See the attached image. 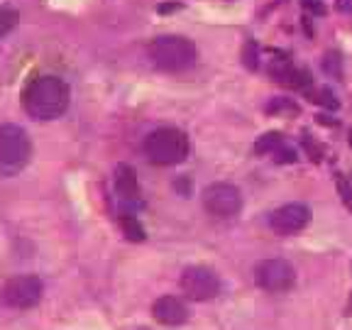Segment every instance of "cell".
I'll return each instance as SVG.
<instances>
[{
	"label": "cell",
	"instance_id": "1",
	"mask_svg": "<svg viewBox=\"0 0 352 330\" xmlns=\"http://www.w3.org/2000/svg\"><path fill=\"white\" fill-rule=\"evenodd\" d=\"M69 100H72V91H69L66 81L59 76H52V74L32 78L22 94L25 113L34 120H56L66 113Z\"/></svg>",
	"mask_w": 352,
	"mask_h": 330
},
{
	"label": "cell",
	"instance_id": "4",
	"mask_svg": "<svg viewBox=\"0 0 352 330\" xmlns=\"http://www.w3.org/2000/svg\"><path fill=\"white\" fill-rule=\"evenodd\" d=\"M32 142L17 125H0V176H15L28 166Z\"/></svg>",
	"mask_w": 352,
	"mask_h": 330
},
{
	"label": "cell",
	"instance_id": "5",
	"mask_svg": "<svg viewBox=\"0 0 352 330\" xmlns=\"http://www.w3.org/2000/svg\"><path fill=\"white\" fill-rule=\"evenodd\" d=\"M44 296V284L34 274H20L12 276L3 289V301L15 311H28L34 308Z\"/></svg>",
	"mask_w": 352,
	"mask_h": 330
},
{
	"label": "cell",
	"instance_id": "10",
	"mask_svg": "<svg viewBox=\"0 0 352 330\" xmlns=\"http://www.w3.org/2000/svg\"><path fill=\"white\" fill-rule=\"evenodd\" d=\"M152 316L162 325H182L188 318V308L182 298L176 296H162L152 303Z\"/></svg>",
	"mask_w": 352,
	"mask_h": 330
},
{
	"label": "cell",
	"instance_id": "6",
	"mask_svg": "<svg viewBox=\"0 0 352 330\" xmlns=\"http://www.w3.org/2000/svg\"><path fill=\"white\" fill-rule=\"evenodd\" d=\"M254 279L262 286L264 292L270 294H284L289 289H294L296 284V272L286 259H262V262L254 267Z\"/></svg>",
	"mask_w": 352,
	"mask_h": 330
},
{
	"label": "cell",
	"instance_id": "2",
	"mask_svg": "<svg viewBox=\"0 0 352 330\" xmlns=\"http://www.w3.org/2000/svg\"><path fill=\"white\" fill-rule=\"evenodd\" d=\"M147 54L152 64L166 74H182L188 72L198 61V50L191 39L182 34H162L154 37L147 47Z\"/></svg>",
	"mask_w": 352,
	"mask_h": 330
},
{
	"label": "cell",
	"instance_id": "7",
	"mask_svg": "<svg viewBox=\"0 0 352 330\" xmlns=\"http://www.w3.org/2000/svg\"><path fill=\"white\" fill-rule=\"evenodd\" d=\"M201 198H204V208L215 218H235L242 210V193L232 184H210V186H206Z\"/></svg>",
	"mask_w": 352,
	"mask_h": 330
},
{
	"label": "cell",
	"instance_id": "22",
	"mask_svg": "<svg viewBox=\"0 0 352 330\" xmlns=\"http://www.w3.org/2000/svg\"><path fill=\"white\" fill-rule=\"evenodd\" d=\"M142 330H144V328H142Z\"/></svg>",
	"mask_w": 352,
	"mask_h": 330
},
{
	"label": "cell",
	"instance_id": "14",
	"mask_svg": "<svg viewBox=\"0 0 352 330\" xmlns=\"http://www.w3.org/2000/svg\"><path fill=\"white\" fill-rule=\"evenodd\" d=\"M17 20H20V15H17L12 8H6V6H0V39L8 37V34L15 30Z\"/></svg>",
	"mask_w": 352,
	"mask_h": 330
},
{
	"label": "cell",
	"instance_id": "16",
	"mask_svg": "<svg viewBox=\"0 0 352 330\" xmlns=\"http://www.w3.org/2000/svg\"><path fill=\"white\" fill-rule=\"evenodd\" d=\"M267 113H274V116H298V105L289 98H274L267 105Z\"/></svg>",
	"mask_w": 352,
	"mask_h": 330
},
{
	"label": "cell",
	"instance_id": "18",
	"mask_svg": "<svg viewBox=\"0 0 352 330\" xmlns=\"http://www.w3.org/2000/svg\"><path fill=\"white\" fill-rule=\"evenodd\" d=\"M281 144V135L279 132H267L264 138H259V142L254 144V152L257 154H267V152H274V147Z\"/></svg>",
	"mask_w": 352,
	"mask_h": 330
},
{
	"label": "cell",
	"instance_id": "3",
	"mask_svg": "<svg viewBox=\"0 0 352 330\" xmlns=\"http://www.w3.org/2000/svg\"><path fill=\"white\" fill-rule=\"evenodd\" d=\"M144 154L157 166L182 164L188 157V138L186 132L176 127H160L144 138Z\"/></svg>",
	"mask_w": 352,
	"mask_h": 330
},
{
	"label": "cell",
	"instance_id": "13",
	"mask_svg": "<svg viewBox=\"0 0 352 330\" xmlns=\"http://www.w3.org/2000/svg\"><path fill=\"white\" fill-rule=\"evenodd\" d=\"M323 72L336 78V81H342V56L338 52H328L323 56Z\"/></svg>",
	"mask_w": 352,
	"mask_h": 330
},
{
	"label": "cell",
	"instance_id": "8",
	"mask_svg": "<svg viewBox=\"0 0 352 330\" xmlns=\"http://www.w3.org/2000/svg\"><path fill=\"white\" fill-rule=\"evenodd\" d=\"M182 292L193 301H210L220 294V276L210 267L193 264L182 272Z\"/></svg>",
	"mask_w": 352,
	"mask_h": 330
},
{
	"label": "cell",
	"instance_id": "12",
	"mask_svg": "<svg viewBox=\"0 0 352 330\" xmlns=\"http://www.w3.org/2000/svg\"><path fill=\"white\" fill-rule=\"evenodd\" d=\"M120 228H122V232H125L127 240H132V242H142L144 240V228H142V223L135 218V215H130V213L120 215Z\"/></svg>",
	"mask_w": 352,
	"mask_h": 330
},
{
	"label": "cell",
	"instance_id": "19",
	"mask_svg": "<svg viewBox=\"0 0 352 330\" xmlns=\"http://www.w3.org/2000/svg\"><path fill=\"white\" fill-rule=\"evenodd\" d=\"M338 193L342 196V204L352 210V184L342 174H338Z\"/></svg>",
	"mask_w": 352,
	"mask_h": 330
},
{
	"label": "cell",
	"instance_id": "20",
	"mask_svg": "<svg viewBox=\"0 0 352 330\" xmlns=\"http://www.w3.org/2000/svg\"><path fill=\"white\" fill-rule=\"evenodd\" d=\"M303 8H306V10H311L314 15H323V12H325L323 0H303Z\"/></svg>",
	"mask_w": 352,
	"mask_h": 330
},
{
	"label": "cell",
	"instance_id": "11",
	"mask_svg": "<svg viewBox=\"0 0 352 330\" xmlns=\"http://www.w3.org/2000/svg\"><path fill=\"white\" fill-rule=\"evenodd\" d=\"M116 191L125 204H138L140 201V182L127 164H120L116 169Z\"/></svg>",
	"mask_w": 352,
	"mask_h": 330
},
{
	"label": "cell",
	"instance_id": "21",
	"mask_svg": "<svg viewBox=\"0 0 352 330\" xmlns=\"http://www.w3.org/2000/svg\"><path fill=\"white\" fill-rule=\"evenodd\" d=\"M336 6H338V10H342V12H350V10H352V0H338Z\"/></svg>",
	"mask_w": 352,
	"mask_h": 330
},
{
	"label": "cell",
	"instance_id": "9",
	"mask_svg": "<svg viewBox=\"0 0 352 330\" xmlns=\"http://www.w3.org/2000/svg\"><path fill=\"white\" fill-rule=\"evenodd\" d=\"M311 220V210L303 204H286L270 215V228L279 235H294L301 232Z\"/></svg>",
	"mask_w": 352,
	"mask_h": 330
},
{
	"label": "cell",
	"instance_id": "15",
	"mask_svg": "<svg viewBox=\"0 0 352 330\" xmlns=\"http://www.w3.org/2000/svg\"><path fill=\"white\" fill-rule=\"evenodd\" d=\"M308 100H311V103L325 105V108H338V105H340L328 88H308Z\"/></svg>",
	"mask_w": 352,
	"mask_h": 330
},
{
	"label": "cell",
	"instance_id": "17",
	"mask_svg": "<svg viewBox=\"0 0 352 330\" xmlns=\"http://www.w3.org/2000/svg\"><path fill=\"white\" fill-rule=\"evenodd\" d=\"M242 64L248 66L250 72H254V69L259 66V47L254 39H248L245 47H242Z\"/></svg>",
	"mask_w": 352,
	"mask_h": 330
}]
</instances>
